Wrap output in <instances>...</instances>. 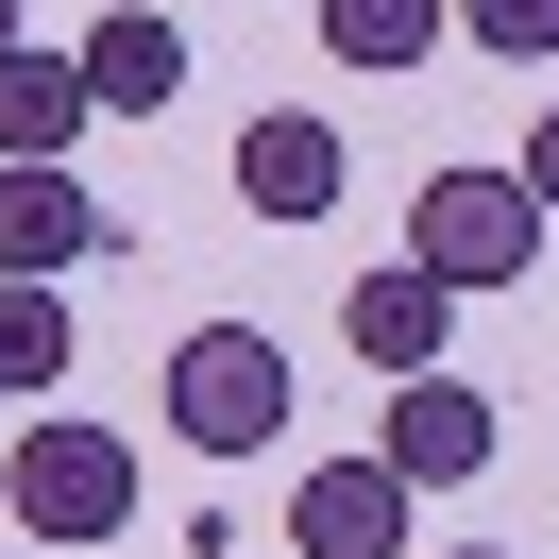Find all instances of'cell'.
<instances>
[{"label": "cell", "instance_id": "cell-3", "mask_svg": "<svg viewBox=\"0 0 559 559\" xmlns=\"http://www.w3.org/2000/svg\"><path fill=\"white\" fill-rule=\"evenodd\" d=\"M543 238H559V221L525 204V170H424V187H407V254H424L441 288H525Z\"/></svg>", "mask_w": 559, "mask_h": 559}, {"label": "cell", "instance_id": "cell-5", "mask_svg": "<svg viewBox=\"0 0 559 559\" xmlns=\"http://www.w3.org/2000/svg\"><path fill=\"white\" fill-rule=\"evenodd\" d=\"M407 509H424V491L390 475L373 441H356V457H306V491H288V559H407Z\"/></svg>", "mask_w": 559, "mask_h": 559}, {"label": "cell", "instance_id": "cell-1", "mask_svg": "<svg viewBox=\"0 0 559 559\" xmlns=\"http://www.w3.org/2000/svg\"><path fill=\"white\" fill-rule=\"evenodd\" d=\"M153 407H170V441H187V457H272V441H288V407H306V373H288L272 322H187L170 373H153Z\"/></svg>", "mask_w": 559, "mask_h": 559}, {"label": "cell", "instance_id": "cell-10", "mask_svg": "<svg viewBox=\"0 0 559 559\" xmlns=\"http://www.w3.org/2000/svg\"><path fill=\"white\" fill-rule=\"evenodd\" d=\"M69 153H85V69L17 35L0 51V170H69Z\"/></svg>", "mask_w": 559, "mask_h": 559}, {"label": "cell", "instance_id": "cell-13", "mask_svg": "<svg viewBox=\"0 0 559 559\" xmlns=\"http://www.w3.org/2000/svg\"><path fill=\"white\" fill-rule=\"evenodd\" d=\"M457 35L509 51V69H543V51H559V0H457Z\"/></svg>", "mask_w": 559, "mask_h": 559}, {"label": "cell", "instance_id": "cell-14", "mask_svg": "<svg viewBox=\"0 0 559 559\" xmlns=\"http://www.w3.org/2000/svg\"><path fill=\"white\" fill-rule=\"evenodd\" d=\"M509 170H525V204H543V221H559V103H543V136H525V153H509Z\"/></svg>", "mask_w": 559, "mask_h": 559}, {"label": "cell", "instance_id": "cell-2", "mask_svg": "<svg viewBox=\"0 0 559 559\" xmlns=\"http://www.w3.org/2000/svg\"><path fill=\"white\" fill-rule=\"evenodd\" d=\"M0 509H17V543H136V441L85 407L17 424L0 441Z\"/></svg>", "mask_w": 559, "mask_h": 559}, {"label": "cell", "instance_id": "cell-6", "mask_svg": "<svg viewBox=\"0 0 559 559\" xmlns=\"http://www.w3.org/2000/svg\"><path fill=\"white\" fill-rule=\"evenodd\" d=\"M340 187H356L340 119H306V103H254V136H238V204H254V221H340Z\"/></svg>", "mask_w": 559, "mask_h": 559}, {"label": "cell", "instance_id": "cell-8", "mask_svg": "<svg viewBox=\"0 0 559 559\" xmlns=\"http://www.w3.org/2000/svg\"><path fill=\"white\" fill-rule=\"evenodd\" d=\"M103 254H119V221L85 204V170H0V272L69 288V272H103Z\"/></svg>", "mask_w": 559, "mask_h": 559}, {"label": "cell", "instance_id": "cell-15", "mask_svg": "<svg viewBox=\"0 0 559 559\" xmlns=\"http://www.w3.org/2000/svg\"><path fill=\"white\" fill-rule=\"evenodd\" d=\"M17 35H35V0H0V51H17Z\"/></svg>", "mask_w": 559, "mask_h": 559}, {"label": "cell", "instance_id": "cell-7", "mask_svg": "<svg viewBox=\"0 0 559 559\" xmlns=\"http://www.w3.org/2000/svg\"><path fill=\"white\" fill-rule=\"evenodd\" d=\"M69 69H85V119H153V103H187V17H153V0H103Z\"/></svg>", "mask_w": 559, "mask_h": 559}, {"label": "cell", "instance_id": "cell-9", "mask_svg": "<svg viewBox=\"0 0 559 559\" xmlns=\"http://www.w3.org/2000/svg\"><path fill=\"white\" fill-rule=\"evenodd\" d=\"M340 340L373 356V373H441V340H457V288L424 272V254H390V272H356V288H340Z\"/></svg>", "mask_w": 559, "mask_h": 559}, {"label": "cell", "instance_id": "cell-12", "mask_svg": "<svg viewBox=\"0 0 559 559\" xmlns=\"http://www.w3.org/2000/svg\"><path fill=\"white\" fill-rule=\"evenodd\" d=\"M51 373H69V288H51V272H0V390L35 407Z\"/></svg>", "mask_w": 559, "mask_h": 559}, {"label": "cell", "instance_id": "cell-4", "mask_svg": "<svg viewBox=\"0 0 559 559\" xmlns=\"http://www.w3.org/2000/svg\"><path fill=\"white\" fill-rule=\"evenodd\" d=\"M373 457L407 491H475L491 457H509V424H491V390L475 373H390V407H373Z\"/></svg>", "mask_w": 559, "mask_h": 559}, {"label": "cell", "instance_id": "cell-16", "mask_svg": "<svg viewBox=\"0 0 559 559\" xmlns=\"http://www.w3.org/2000/svg\"><path fill=\"white\" fill-rule=\"evenodd\" d=\"M424 559H509V543H424Z\"/></svg>", "mask_w": 559, "mask_h": 559}, {"label": "cell", "instance_id": "cell-11", "mask_svg": "<svg viewBox=\"0 0 559 559\" xmlns=\"http://www.w3.org/2000/svg\"><path fill=\"white\" fill-rule=\"evenodd\" d=\"M306 17H322L340 69H424V51L457 35V0H306Z\"/></svg>", "mask_w": 559, "mask_h": 559}]
</instances>
